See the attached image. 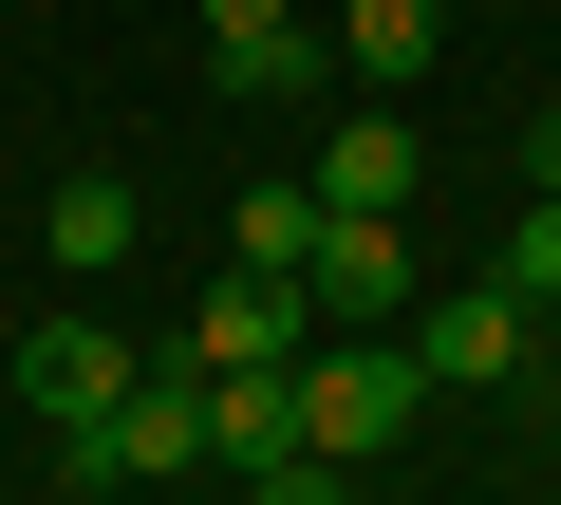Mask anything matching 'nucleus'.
<instances>
[{"instance_id": "f257e3e1", "label": "nucleus", "mask_w": 561, "mask_h": 505, "mask_svg": "<svg viewBox=\"0 0 561 505\" xmlns=\"http://www.w3.org/2000/svg\"><path fill=\"white\" fill-rule=\"evenodd\" d=\"M187 468H206V375H187V356H150L94 431H57V486H94V505H113V486H187Z\"/></svg>"}, {"instance_id": "f03ea898", "label": "nucleus", "mask_w": 561, "mask_h": 505, "mask_svg": "<svg viewBox=\"0 0 561 505\" xmlns=\"http://www.w3.org/2000/svg\"><path fill=\"white\" fill-rule=\"evenodd\" d=\"M412 412H431L412 337H300V449H319V468H375Z\"/></svg>"}, {"instance_id": "7ed1b4c3", "label": "nucleus", "mask_w": 561, "mask_h": 505, "mask_svg": "<svg viewBox=\"0 0 561 505\" xmlns=\"http://www.w3.org/2000/svg\"><path fill=\"white\" fill-rule=\"evenodd\" d=\"M412 375H431V393H505V375H542V300H524V282H449L431 337H412Z\"/></svg>"}, {"instance_id": "20e7f679", "label": "nucleus", "mask_w": 561, "mask_h": 505, "mask_svg": "<svg viewBox=\"0 0 561 505\" xmlns=\"http://www.w3.org/2000/svg\"><path fill=\"white\" fill-rule=\"evenodd\" d=\"M300 337H319V300H300V282H262V263H225V282L187 300V337H169V356H187V375H280Z\"/></svg>"}, {"instance_id": "39448f33", "label": "nucleus", "mask_w": 561, "mask_h": 505, "mask_svg": "<svg viewBox=\"0 0 561 505\" xmlns=\"http://www.w3.org/2000/svg\"><path fill=\"white\" fill-rule=\"evenodd\" d=\"M131 375H150V356H131V337H113L94 300H57V319L20 337V393H38V431H94V412H113Z\"/></svg>"}, {"instance_id": "423d86ee", "label": "nucleus", "mask_w": 561, "mask_h": 505, "mask_svg": "<svg viewBox=\"0 0 561 505\" xmlns=\"http://www.w3.org/2000/svg\"><path fill=\"white\" fill-rule=\"evenodd\" d=\"M300 300H319L337 337H393V319H412V243H393V225H356V206H319V263H300Z\"/></svg>"}, {"instance_id": "0eeeda50", "label": "nucleus", "mask_w": 561, "mask_h": 505, "mask_svg": "<svg viewBox=\"0 0 561 505\" xmlns=\"http://www.w3.org/2000/svg\"><path fill=\"white\" fill-rule=\"evenodd\" d=\"M300 187H319V206H356V225H393V206H412V187H431V150H412V113H337V131H319V169H300Z\"/></svg>"}, {"instance_id": "6e6552de", "label": "nucleus", "mask_w": 561, "mask_h": 505, "mask_svg": "<svg viewBox=\"0 0 561 505\" xmlns=\"http://www.w3.org/2000/svg\"><path fill=\"white\" fill-rule=\"evenodd\" d=\"M38 243H57V282H113L131 243H150V206H131V169H57V187H38Z\"/></svg>"}, {"instance_id": "1a4fd4ad", "label": "nucleus", "mask_w": 561, "mask_h": 505, "mask_svg": "<svg viewBox=\"0 0 561 505\" xmlns=\"http://www.w3.org/2000/svg\"><path fill=\"white\" fill-rule=\"evenodd\" d=\"M187 20H206V76L225 94H300V57H319L300 0H187Z\"/></svg>"}, {"instance_id": "9d476101", "label": "nucleus", "mask_w": 561, "mask_h": 505, "mask_svg": "<svg viewBox=\"0 0 561 505\" xmlns=\"http://www.w3.org/2000/svg\"><path fill=\"white\" fill-rule=\"evenodd\" d=\"M280 449H300V356H280V375H206V468L243 486V468H280Z\"/></svg>"}, {"instance_id": "9b49d317", "label": "nucleus", "mask_w": 561, "mask_h": 505, "mask_svg": "<svg viewBox=\"0 0 561 505\" xmlns=\"http://www.w3.org/2000/svg\"><path fill=\"white\" fill-rule=\"evenodd\" d=\"M225 263L300 282V263H319V187H300V169H280V187H243V206H225Z\"/></svg>"}, {"instance_id": "f8f14e48", "label": "nucleus", "mask_w": 561, "mask_h": 505, "mask_svg": "<svg viewBox=\"0 0 561 505\" xmlns=\"http://www.w3.org/2000/svg\"><path fill=\"white\" fill-rule=\"evenodd\" d=\"M337 76H431V0H337Z\"/></svg>"}, {"instance_id": "ddd939ff", "label": "nucleus", "mask_w": 561, "mask_h": 505, "mask_svg": "<svg viewBox=\"0 0 561 505\" xmlns=\"http://www.w3.org/2000/svg\"><path fill=\"white\" fill-rule=\"evenodd\" d=\"M486 282H524V300H542V319H561V187H542V206H524V225H505V263H486Z\"/></svg>"}, {"instance_id": "4468645a", "label": "nucleus", "mask_w": 561, "mask_h": 505, "mask_svg": "<svg viewBox=\"0 0 561 505\" xmlns=\"http://www.w3.org/2000/svg\"><path fill=\"white\" fill-rule=\"evenodd\" d=\"M243 505H356V468H319V449H280V468H243Z\"/></svg>"}, {"instance_id": "2eb2a0df", "label": "nucleus", "mask_w": 561, "mask_h": 505, "mask_svg": "<svg viewBox=\"0 0 561 505\" xmlns=\"http://www.w3.org/2000/svg\"><path fill=\"white\" fill-rule=\"evenodd\" d=\"M524 187H561V113H524Z\"/></svg>"}, {"instance_id": "dca6fc26", "label": "nucleus", "mask_w": 561, "mask_h": 505, "mask_svg": "<svg viewBox=\"0 0 561 505\" xmlns=\"http://www.w3.org/2000/svg\"><path fill=\"white\" fill-rule=\"evenodd\" d=\"M542 356H561V319H542Z\"/></svg>"}]
</instances>
